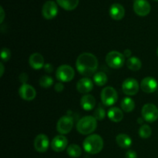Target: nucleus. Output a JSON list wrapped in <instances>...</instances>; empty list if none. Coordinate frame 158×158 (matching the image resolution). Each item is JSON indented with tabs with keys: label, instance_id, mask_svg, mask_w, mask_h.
Wrapping results in <instances>:
<instances>
[{
	"label": "nucleus",
	"instance_id": "f257e3e1",
	"mask_svg": "<svg viewBox=\"0 0 158 158\" xmlns=\"http://www.w3.org/2000/svg\"><path fill=\"white\" fill-rule=\"evenodd\" d=\"M76 66L81 75L89 77L97 73L98 68V60L97 57L89 52H83L77 57Z\"/></svg>",
	"mask_w": 158,
	"mask_h": 158
},
{
	"label": "nucleus",
	"instance_id": "f03ea898",
	"mask_svg": "<svg viewBox=\"0 0 158 158\" xmlns=\"http://www.w3.org/2000/svg\"><path fill=\"white\" fill-rule=\"evenodd\" d=\"M83 149L90 154H99L103 148V140L98 134H91L85 138L83 143Z\"/></svg>",
	"mask_w": 158,
	"mask_h": 158
},
{
	"label": "nucleus",
	"instance_id": "7ed1b4c3",
	"mask_svg": "<svg viewBox=\"0 0 158 158\" xmlns=\"http://www.w3.org/2000/svg\"><path fill=\"white\" fill-rule=\"evenodd\" d=\"M97 127V120L94 116H85L82 117L77 124V130L83 135L91 134Z\"/></svg>",
	"mask_w": 158,
	"mask_h": 158
},
{
	"label": "nucleus",
	"instance_id": "20e7f679",
	"mask_svg": "<svg viewBox=\"0 0 158 158\" xmlns=\"http://www.w3.org/2000/svg\"><path fill=\"white\" fill-rule=\"evenodd\" d=\"M106 63L113 69H120L125 63V56L121 52L117 51H111L106 56Z\"/></svg>",
	"mask_w": 158,
	"mask_h": 158
},
{
	"label": "nucleus",
	"instance_id": "39448f33",
	"mask_svg": "<svg viewBox=\"0 0 158 158\" xmlns=\"http://www.w3.org/2000/svg\"><path fill=\"white\" fill-rule=\"evenodd\" d=\"M56 77L59 81L62 83L70 82L75 77V71L69 65L60 66L56 72Z\"/></svg>",
	"mask_w": 158,
	"mask_h": 158
},
{
	"label": "nucleus",
	"instance_id": "423d86ee",
	"mask_svg": "<svg viewBox=\"0 0 158 158\" xmlns=\"http://www.w3.org/2000/svg\"><path fill=\"white\" fill-rule=\"evenodd\" d=\"M102 103L106 106H113L115 104L116 102L118 100V94L116 89L112 86H106L102 90L101 94Z\"/></svg>",
	"mask_w": 158,
	"mask_h": 158
},
{
	"label": "nucleus",
	"instance_id": "0eeeda50",
	"mask_svg": "<svg viewBox=\"0 0 158 158\" xmlns=\"http://www.w3.org/2000/svg\"><path fill=\"white\" fill-rule=\"evenodd\" d=\"M142 117L148 123H153L158 119V109L153 103H147L141 110Z\"/></svg>",
	"mask_w": 158,
	"mask_h": 158
},
{
	"label": "nucleus",
	"instance_id": "6e6552de",
	"mask_svg": "<svg viewBox=\"0 0 158 158\" xmlns=\"http://www.w3.org/2000/svg\"><path fill=\"white\" fill-rule=\"evenodd\" d=\"M73 127V119L69 116L60 117L56 124V130L60 134H66L71 131Z\"/></svg>",
	"mask_w": 158,
	"mask_h": 158
},
{
	"label": "nucleus",
	"instance_id": "1a4fd4ad",
	"mask_svg": "<svg viewBox=\"0 0 158 158\" xmlns=\"http://www.w3.org/2000/svg\"><path fill=\"white\" fill-rule=\"evenodd\" d=\"M58 14V6L53 1H47L42 8V15L46 19H52Z\"/></svg>",
	"mask_w": 158,
	"mask_h": 158
},
{
	"label": "nucleus",
	"instance_id": "9d476101",
	"mask_svg": "<svg viewBox=\"0 0 158 158\" xmlns=\"http://www.w3.org/2000/svg\"><path fill=\"white\" fill-rule=\"evenodd\" d=\"M122 90L126 95L134 96L139 91V83L135 79L127 78L123 82Z\"/></svg>",
	"mask_w": 158,
	"mask_h": 158
},
{
	"label": "nucleus",
	"instance_id": "9b49d317",
	"mask_svg": "<svg viewBox=\"0 0 158 158\" xmlns=\"http://www.w3.org/2000/svg\"><path fill=\"white\" fill-rule=\"evenodd\" d=\"M151 5L147 0H135L134 11L139 16H146L151 12Z\"/></svg>",
	"mask_w": 158,
	"mask_h": 158
},
{
	"label": "nucleus",
	"instance_id": "f8f14e48",
	"mask_svg": "<svg viewBox=\"0 0 158 158\" xmlns=\"http://www.w3.org/2000/svg\"><path fill=\"white\" fill-rule=\"evenodd\" d=\"M49 146V140L46 134H39L34 140V148L36 151L44 153L48 150Z\"/></svg>",
	"mask_w": 158,
	"mask_h": 158
},
{
	"label": "nucleus",
	"instance_id": "ddd939ff",
	"mask_svg": "<svg viewBox=\"0 0 158 158\" xmlns=\"http://www.w3.org/2000/svg\"><path fill=\"white\" fill-rule=\"evenodd\" d=\"M19 94L23 100L30 101L35 98L36 96V92L33 86L27 83H24L19 89Z\"/></svg>",
	"mask_w": 158,
	"mask_h": 158
},
{
	"label": "nucleus",
	"instance_id": "4468645a",
	"mask_svg": "<svg viewBox=\"0 0 158 158\" xmlns=\"http://www.w3.org/2000/svg\"><path fill=\"white\" fill-rule=\"evenodd\" d=\"M158 83L157 80L151 77H145L140 83V88L142 90L147 94H152L157 89Z\"/></svg>",
	"mask_w": 158,
	"mask_h": 158
},
{
	"label": "nucleus",
	"instance_id": "2eb2a0df",
	"mask_svg": "<svg viewBox=\"0 0 158 158\" xmlns=\"http://www.w3.org/2000/svg\"><path fill=\"white\" fill-rule=\"evenodd\" d=\"M68 140L65 136H56L51 141V148L56 152H62L67 148Z\"/></svg>",
	"mask_w": 158,
	"mask_h": 158
},
{
	"label": "nucleus",
	"instance_id": "dca6fc26",
	"mask_svg": "<svg viewBox=\"0 0 158 158\" xmlns=\"http://www.w3.org/2000/svg\"><path fill=\"white\" fill-rule=\"evenodd\" d=\"M94 88V83L89 77L82 78L77 82V89L80 94H87Z\"/></svg>",
	"mask_w": 158,
	"mask_h": 158
},
{
	"label": "nucleus",
	"instance_id": "f3484780",
	"mask_svg": "<svg viewBox=\"0 0 158 158\" xmlns=\"http://www.w3.org/2000/svg\"><path fill=\"white\" fill-rule=\"evenodd\" d=\"M110 15L114 20H121L125 15V9L122 5L114 3L110 8Z\"/></svg>",
	"mask_w": 158,
	"mask_h": 158
},
{
	"label": "nucleus",
	"instance_id": "a211bd4d",
	"mask_svg": "<svg viewBox=\"0 0 158 158\" xmlns=\"http://www.w3.org/2000/svg\"><path fill=\"white\" fill-rule=\"evenodd\" d=\"M29 63L31 67L34 69H40L44 67V58L39 52L32 53L29 56Z\"/></svg>",
	"mask_w": 158,
	"mask_h": 158
},
{
	"label": "nucleus",
	"instance_id": "6ab92c4d",
	"mask_svg": "<svg viewBox=\"0 0 158 158\" xmlns=\"http://www.w3.org/2000/svg\"><path fill=\"white\" fill-rule=\"evenodd\" d=\"M96 105V100L94 96L86 94L80 100V106L84 110H92Z\"/></svg>",
	"mask_w": 158,
	"mask_h": 158
},
{
	"label": "nucleus",
	"instance_id": "aec40b11",
	"mask_svg": "<svg viewBox=\"0 0 158 158\" xmlns=\"http://www.w3.org/2000/svg\"><path fill=\"white\" fill-rule=\"evenodd\" d=\"M107 116L111 121L114 123H119L123 118V113L122 110L118 107H111L108 110Z\"/></svg>",
	"mask_w": 158,
	"mask_h": 158
},
{
	"label": "nucleus",
	"instance_id": "412c9836",
	"mask_svg": "<svg viewBox=\"0 0 158 158\" xmlns=\"http://www.w3.org/2000/svg\"><path fill=\"white\" fill-rule=\"evenodd\" d=\"M116 142L120 148L127 149L132 144V140L131 137L125 134H120L116 137Z\"/></svg>",
	"mask_w": 158,
	"mask_h": 158
},
{
	"label": "nucleus",
	"instance_id": "4be33fe9",
	"mask_svg": "<svg viewBox=\"0 0 158 158\" xmlns=\"http://www.w3.org/2000/svg\"><path fill=\"white\" fill-rule=\"evenodd\" d=\"M60 7L66 11L74 10L78 6L80 0H56Z\"/></svg>",
	"mask_w": 158,
	"mask_h": 158
},
{
	"label": "nucleus",
	"instance_id": "5701e85b",
	"mask_svg": "<svg viewBox=\"0 0 158 158\" xmlns=\"http://www.w3.org/2000/svg\"><path fill=\"white\" fill-rule=\"evenodd\" d=\"M120 106H121L122 110L129 113L134 110V107H135V103L133 99L130 98V97H124L122 100Z\"/></svg>",
	"mask_w": 158,
	"mask_h": 158
},
{
	"label": "nucleus",
	"instance_id": "b1692460",
	"mask_svg": "<svg viewBox=\"0 0 158 158\" xmlns=\"http://www.w3.org/2000/svg\"><path fill=\"white\" fill-rule=\"evenodd\" d=\"M127 66L128 69H131V70L137 71L141 68L142 63L140 59L134 56L128 59L127 61Z\"/></svg>",
	"mask_w": 158,
	"mask_h": 158
},
{
	"label": "nucleus",
	"instance_id": "393cba45",
	"mask_svg": "<svg viewBox=\"0 0 158 158\" xmlns=\"http://www.w3.org/2000/svg\"><path fill=\"white\" fill-rule=\"evenodd\" d=\"M66 151L69 157L73 158L80 157V155L82 154L81 148L77 144H70L69 146H68Z\"/></svg>",
	"mask_w": 158,
	"mask_h": 158
},
{
	"label": "nucleus",
	"instance_id": "a878e982",
	"mask_svg": "<svg viewBox=\"0 0 158 158\" xmlns=\"http://www.w3.org/2000/svg\"><path fill=\"white\" fill-rule=\"evenodd\" d=\"M94 81L97 86H104L107 83V76L103 72H97L94 76Z\"/></svg>",
	"mask_w": 158,
	"mask_h": 158
},
{
	"label": "nucleus",
	"instance_id": "bb28decb",
	"mask_svg": "<svg viewBox=\"0 0 158 158\" xmlns=\"http://www.w3.org/2000/svg\"><path fill=\"white\" fill-rule=\"evenodd\" d=\"M152 134V130H151V127L148 124L142 125L139 130V135L141 138L147 139L149 138Z\"/></svg>",
	"mask_w": 158,
	"mask_h": 158
},
{
	"label": "nucleus",
	"instance_id": "cd10ccee",
	"mask_svg": "<svg viewBox=\"0 0 158 158\" xmlns=\"http://www.w3.org/2000/svg\"><path fill=\"white\" fill-rule=\"evenodd\" d=\"M53 79L50 76L45 75L40 79V85L41 86V87L49 88L53 85Z\"/></svg>",
	"mask_w": 158,
	"mask_h": 158
},
{
	"label": "nucleus",
	"instance_id": "c85d7f7f",
	"mask_svg": "<svg viewBox=\"0 0 158 158\" xmlns=\"http://www.w3.org/2000/svg\"><path fill=\"white\" fill-rule=\"evenodd\" d=\"M105 116H106V112H105V110L101 106H99L94 113V117L97 119V120H103Z\"/></svg>",
	"mask_w": 158,
	"mask_h": 158
},
{
	"label": "nucleus",
	"instance_id": "c756f323",
	"mask_svg": "<svg viewBox=\"0 0 158 158\" xmlns=\"http://www.w3.org/2000/svg\"><path fill=\"white\" fill-rule=\"evenodd\" d=\"M11 58V52L8 48H2L1 51V59L3 62L9 61Z\"/></svg>",
	"mask_w": 158,
	"mask_h": 158
},
{
	"label": "nucleus",
	"instance_id": "7c9ffc66",
	"mask_svg": "<svg viewBox=\"0 0 158 158\" xmlns=\"http://www.w3.org/2000/svg\"><path fill=\"white\" fill-rule=\"evenodd\" d=\"M125 157L126 158H137V153L132 150H129L127 151L126 154H125Z\"/></svg>",
	"mask_w": 158,
	"mask_h": 158
},
{
	"label": "nucleus",
	"instance_id": "2f4dec72",
	"mask_svg": "<svg viewBox=\"0 0 158 158\" xmlns=\"http://www.w3.org/2000/svg\"><path fill=\"white\" fill-rule=\"evenodd\" d=\"M54 89H55V90L56 92L60 93L64 89V86H63V84L62 83H56L55 86H54Z\"/></svg>",
	"mask_w": 158,
	"mask_h": 158
},
{
	"label": "nucleus",
	"instance_id": "473e14b6",
	"mask_svg": "<svg viewBox=\"0 0 158 158\" xmlns=\"http://www.w3.org/2000/svg\"><path fill=\"white\" fill-rule=\"evenodd\" d=\"M19 79L20 81L23 83V84H24V83H26V82L27 81L28 75L26 73H21L19 75Z\"/></svg>",
	"mask_w": 158,
	"mask_h": 158
},
{
	"label": "nucleus",
	"instance_id": "72a5a7b5",
	"mask_svg": "<svg viewBox=\"0 0 158 158\" xmlns=\"http://www.w3.org/2000/svg\"><path fill=\"white\" fill-rule=\"evenodd\" d=\"M44 69L46 72L49 73H52V70H53V66L51 64H49V63H47V64H46L44 66Z\"/></svg>",
	"mask_w": 158,
	"mask_h": 158
},
{
	"label": "nucleus",
	"instance_id": "f704fd0d",
	"mask_svg": "<svg viewBox=\"0 0 158 158\" xmlns=\"http://www.w3.org/2000/svg\"><path fill=\"white\" fill-rule=\"evenodd\" d=\"M0 13H1V18H0V23H2L5 19V12L2 7H0Z\"/></svg>",
	"mask_w": 158,
	"mask_h": 158
},
{
	"label": "nucleus",
	"instance_id": "c9c22d12",
	"mask_svg": "<svg viewBox=\"0 0 158 158\" xmlns=\"http://www.w3.org/2000/svg\"><path fill=\"white\" fill-rule=\"evenodd\" d=\"M123 55H124V56L130 57L131 55V51L130 50V49H126V50L123 52Z\"/></svg>",
	"mask_w": 158,
	"mask_h": 158
},
{
	"label": "nucleus",
	"instance_id": "e433bc0d",
	"mask_svg": "<svg viewBox=\"0 0 158 158\" xmlns=\"http://www.w3.org/2000/svg\"><path fill=\"white\" fill-rule=\"evenodd\" d=\"M0 69H1V72H0V77H2L3 73H4V66H3L2 62L0 63Z\"/></svg>",
	"mask_w": 158,
	"mask_h": 158
},
{
	"label": "nucleus",
	"instance_id": "4c0bfd02",
	"mask_svg": "<svg viewBox=\"0 0 158 158\" xmlns=\"http://www.w3.org/2000/svg\"><path fill=\"white\" fill-rule=\"evenodd\" d=\"M157 56H158V49H157Z\"/></svg>",
	"mask_w": 158,
	"mask_h": 158
},
{
	"label": "nucleus",
	"instance_id": "58836bf2",
	"mask_svg": "<svg viewBox=\"0 0 158 158\" xmlns=\"http://www.w3.org/2000/svg\"><path fill=\"white\" fill-rule=\"evenodd\" d=\"M154 1H157V2H158V0H154Z\"/></svg>",
	"mask_w": 158,
	"mask_h": 158
}]
</instances>
